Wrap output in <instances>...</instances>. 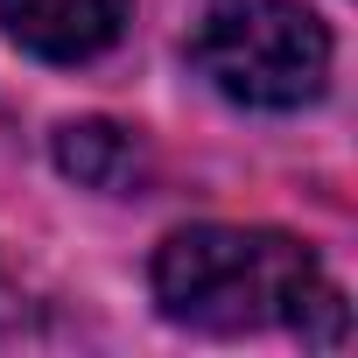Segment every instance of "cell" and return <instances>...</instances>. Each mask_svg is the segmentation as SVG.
Returning <instances> with one entry per match:
<instances>
[{"label": "cell", "mask_w": 358, "mask_h": 358, "mask_svg": "<svg viewBox=\"0 0 358 358\" xmlns=\"http://www.w3.org/2000/svg\"><path fill=\"white\" fill-rule=\"evenodd\" d=\"M316 253L288 232H246V225H190L169 232L155 253V302L169 323H190L211 337L288 323L295 295L316 281Z\"/></svg>", "instance_id": "obj_1"}, {"label": "cell", "mask_w": 358, "mask_h": 358, "mask_svg": "<svg viewBox=\"0 0 358 358\" xmlns=\"http://www.w3.org/2000/svg\"><path fill=\"white\" fill-rule=\"evenodd\" d=\"M190 64L239 106L295 113L330 85V29L295 0H204Z\"/></svg>", "instance_id": "obj_2"}, {"label": "cell", "mask_w": 358, "mask_h": 358, "mask_svg": "<svg viewBox=\"0 0 358 358\" xmlns=\"http://www.w3.org/2000/svg\"><path fill=\"white\" fill-rule=\"evenodd\" d=\"M134 0H0V29L50 64H85L120 43Z\"/></svg>", "instance_id": "obj_3"}, {"label": "cell", "mask_w": 358, "mask_h": 358, "mask_svg": "<svg viewBox=\"0 0 358 358\" xmlns=\"http://www.w3.org/2000/svg\"><path fill=\"white\" fill-rule=\"evenodd\" d=\"M57 169L85 190H127L141 176V141L113 120H71L57 127Z\"/></svg>", "instance_id": "obj_4"}, {"label": "cell", "mask_w": 358, "mask_h": 358, "mask_svg": "<svg viewBox=\"0 0 358 358\" xmlns=\"http://www.w3.org/2000/svg\"><path fill=\"white\" fill-rule=\"evenodd\" d=\"M288 330L302 337V344H323V351H337L344 344V330H351V309H344V295L316 274L302 295H295V309H288Z\"/></svg>", "instance_id": "obj_5"}, {"label": "cell", "mask_w": 358, "mask_h": 358, "mask_svg": "<svg viewBox=\"0 0 358 358\" xmlns=\"http://www.w3.org/2000/svg\"><path fill=\"white\" fill-rule=\"evenodd\" d=\"M0 323H15V288H8V274H0Z\"/></svg>", "instance_id": "obj_6"}]
</instances>
